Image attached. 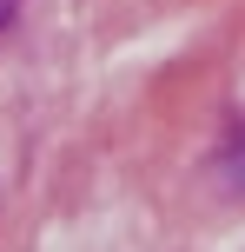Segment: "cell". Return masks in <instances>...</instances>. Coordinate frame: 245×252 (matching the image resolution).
Returning <instances> with one entry per match:
<instances>
[{"label": "cell", "instance_id": "6da1fadb", "mask_svg": "<svg viewBox=\"0 0 245 252\" xmlns=\"http://www.w3.org/2000/svg\"><path fill=\"white\" fill-rule=\"evenodd\" d=\"M7 20H13V0H0V27H7Z\"/></svg>", "mask_w": 245, "mask_h": 252}]
</instances>
